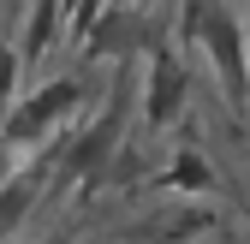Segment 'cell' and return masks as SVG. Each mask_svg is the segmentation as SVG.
Here are the masks:
<instances>
[{"mask_svg":"<svg viewBox=\"0 0 250 244\" xmlns=\"http://www.w3.org/2000/svg\"><path fill=\"white\" fill-rule=\"evenodd\" d=\"M179 244H208V238H179Z\"/></svg>","mask_w":250,"mask_h":244,"instance_id":"obj_7","label":"cell"},{"mask_svg":"<svg viewBox=\"0 0 250 244\" xmlns=\"http://www.w3.org/2000/svg\"><path fill=\"white\" fill-rule=\"evenodd\" d=\"M214 179H221V173L208 167L203 149H197V143H179V149H173V161H167V173H161V185L179 191V197H208V191H214Z\"/></svg>","mask_w":250,"mask_h":244,"instance_id":"obj_5","label":"cell"},{"mask_svg":"<svg viewBox=\"0 0 250 244\" xmlns=\"http://www.w3.org/2000/svg\"><path fill=\"white\" fill-rule=\"evenodd\" d=\"M185 96H191V78H185V54L167 48V42H149L143 48V89H137V119H143V131L149 137H161L179 125V113H185Z\"/></svg>","mask_w":250,"mask_h":244,"instance_id":"obj_3","label":"cell"},{"mask_svg":"<svg viewBox=\"0 0 250 244\" xmlns=\"http://www.w3.org/2000/svg\"><path fill=\"white\" fill-rule=\"evenodd\" d=\"M83 102H89V72H54L42 83H30L0 113V137H6V149L18 161H30V149L42 155L54 137H66V125L83 113Z\"/></svg>","mask_w":250,"mask_h":244,"instance_id":"obj_1","label":"cell"},{"mask_svg":"<svg viewBox=\"0 0 250 244\" xmlns=\"http://www.w3.org/2000/svg\"><path fill=\"white\" fill-rule=\"evenodd\" d=\"M24 18H18V48L30 60V72L48 66V60L66 48V0H24Z\"/></svg>","mask_w":250,"mask_h":244,"instance_id":"obj_4","label":"cell"},{"mask_svg":"<svg viewBox=\"0 0 250 244\" xmlns=\"http://www.w3.org/2000/svg\"><path fill=\"white\" fill-rule=\"evenodd\" d=\"M244 6H250V0H244ZM244 30H250V12H244Z\"/></svg>","mask_w":250,"mask_h":244,"instance_id":"obj_8","label":"cell"},{"mask_svg":"<svg viewBox=\"0 0 250 244\" xmlns=\"http://www.w3.org/2000/svg\"><path fill=\"white\" fill-rule=\"evenodd\" d=\"M203 54H208V66H214V83H221L227 107L244 119L250 113V30L238 24L232 6H221V0H214V12H208Z\"/></svg>","mask_w":250,"mask_h":244,"instance_id":"obj_2","label":"cell"},{"mask_svg":"<svg viewBox=\"0 0 250 244\" xmlns=\"http://www.w3.org/2000/svg\"><path fill=\"white\" fill-rule=\"evenodd\" d=\"M24 72H30V60L18 48V36H0V113H6L18 102V89H24Z\"/></svg>","mask_w":250,"mask_h":244,"instance_id":"obj_6","label":"cell"}]
</instances>
